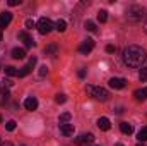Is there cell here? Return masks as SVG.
Returning a JSON list of instances; mask_svg holds the SVG:
<instances>
[{"mask_svg":"<svg viewBox=\"0 0 147 146\" xmlns=\"http://www.w3.org/2000/svg\"><path fill=\"white\" fill-rule=\"evenodd\" d=\"M84 26H86V29H87V31H91V33H96V31H98V28H96V24H94L92 21H86V24H84Z\"/></svg>","mask_w":147,"mask_h":146,"instance_id":"21","label":"cell"},{"mask_svg":"<svg viewBox=\"0 0 147 146\" xmlns=\"http://www.w3.org/2000/svg\"><path fill=\"white\" fill-rule=\"evenodd\" d=\"M21 3H22L21 0H9V5H10V7H16V5H21Z\"/></svg>","mask_w":147,"mask_h":146,"instance_id":"31","label":"cell"},{"mask_svg":"<svg viewBox=\"0 0 147 146\" xmlns=\"http://www.w3.org/2000/svg\"><path fill=\"white\" fill-rule=\"evenodd\" d=\"M2 120H3V119H2V115H0V124H2Z\"/></svg>","mask_w":147,"mask_h":146,"instance_id":"37","label":"cell"},{"mask_svg":"<svg viewBox=\"0 0 147 146\" xmlns=\"http://www.w3.org/2000/svg\"><path fill=\"white\" fill-rule=\"evenodd\" d=\"M26 28H28V29H33V28H36V23H34L33 19H28V21H26Z\"/></svg>","mask_w":147,"mask_h":146,"instance_id":"27","label":"cell"},{"mask_svg":"<svg viewBox=\"0 0 147 146\" xmlns=\"http://www.w3.org/2000/svg\"><path fill=\"white\" fill-rule=\"evenodd\" d=\"M147 53L142 46H137V45H130L123 50V64L130 69H135V67H142V64L146 62Z\"/></svg>","mask_w":147,"mask_h":146,"instance_id":"1","label":"cell"},{"mask_svg":"<svg viewBox=\"0 0 147 146\" xmlns=\"http://www.w3.org/2000/svg\"><path fill=\"white\" fill-rule=\"evenodd\" d=\"M0 146H14V145H10V143H0Z\"/></svg>","mask_w":147,"mask_h":146,"instance_id":"34","label":"cell"},{"mask_svg":"<svg viewBox=\"0 0 147 146\" xmlns=\"http://www.w3.org/2000/svg\"><path fill=\"white\" fill-rule=\"evenodd\" d=\"M137 139H139L140 143H146V141H147V127H142V129L139 131V134H137Z\"/></svg>","mask_w":147,"mask_h":146,"instance_id":"18","label":"cell"},{"mask_svg":"<svg viewBox=\"0 0 147 146\" xmlns=\"http://www.w3.org/2000/svg\"><path fill=\"white\" fill-rule=\"evenodd\" d=\"M106 52H108V53H115V52H116V46H115V45H106Z\"/></svg>","mask_w":147,"mask_h":146,"instance_id":"29","label":"cell"},{"mask_svg":"<svg viewBox=\"0 0 147 146\" xmlns=\"http://www.w3.org/2000/svg\"><path fill=\"white\" fill-rule=\"evenodd\" d=\"M134 96H135L137 102H146L147 100V88H140V89H137V91L134 93Z\"/></svg>","mask_w":147,"mask_h":146,"instance_id":"14","label":"cell"},{"mask_svg":"<svg viewBox=\"0 0 147 146\" xmlns=\"http://www.w3.org/2000/svg\"><path fill=\"white\" fill-rule=\"evenodd\" d=\"M24 107H26V110H29V112L36 110L38 108V100L34 96H28V98L24 100Z\"/></svg>","mask_w":147,"mask_h":146,"instance_id":"10","label":"cell"},{"mask_svg":"<svg viewBox=\"0 0 147 146\" xmlns=\"http://www.w3.org/2000/svg\"><path fill=\"white\" fill-rule=\"evenodd\" d=\"M127 86V79L123 77H111L110 79V88L113 89H123Z\"/></svg>","mask_w":147,"mask_h":146,"instance_id":"6","label":"cell"},{"mask_svg":"<svg viewBox=\"0 0 147 146\" xmlns=\"http://www.w3.org/2000/svg\"><path fill=\"white\" fill-rule=\"evenodd\" d=\"M137 146H144V145H137Z\"/></svg>","mask_w":147,"mask_h":146,"instance_id":"39","label":"cell"},{"mask_svg":"<svg viewBox=\"0 0 147 146\" xmlns=\"http://www.w3.org/2000/svg\"><path fill=\"white\" fill-rule=\"evenodd\" d=\"M55 29H57V31H60V33H63V31L67 29V23H65L63 19H58V21L55 23Z\"/></svg>","mask_w":147,"mask_h":146,"instance_id":"17","label":"cell"},{"mask_svg":"<svg viewBox=\"0 0 147 146\" xmlns=\"http://www.w3.org/2000/svg\"><path fill=\"white\" fill-rule=\"evenodd\" d=\"M115 146H123V145H121V143H116V145H115Z\"/></svg>","mask_w":147,"mask_h":146,"instance_id":"36","label":"cell"},{"mask_svg":"<svg viewBox=\"0 0 147 146\" xmlns=\"http://www.w3.org/2000/svg\"><path fill=\"white\" fill-rule=\"evenodd\" d=\"M139 79H140L142 83H146V81H147V69H146V67H142V69H140V72H139Z\"/></svg>","mask_w":147,"mask_h":146,"instance_id":"24","label":"cell"},{"mask_svg":"<svg viewBox=\"0 0 147 146\" xmlns=\"http://www.w3.org/2000/svg\"><path fill=\"white\" fill-rule=\"evenodd\" d=\"M144 29H146V33H147V19H146V24H144Z\"/></svg>","mask_w":147,"mask_h":146,"instance_id":"35","label":"cell"},{"mask_svg":"<svg viewBox=\"0 0 147 146\" xmlns=\"http://www.w3.org/2000/svg\"><path fill=\"white\" fill-rule=\"evenodd\" d=\"M19 40H22L26 46H34V45H36V41H34L33 38L29 36L26 31H21V33H19Z\"/></svg>","mask_w":147,"mask_h":146,"instance_id":"11","label":"cell"},{"mask_svg":"<svg viewBox=\"0 0 147 146\" xmlns=\"http://www.w3.org/2000/svg\"><path fill=\"white\" fill-rule=\"evenodd\" d=\"M57 52H58L57 45H50V46L45 48V53H46V55H57Z\"/></svg>","mask_w":147,"mask_h":146,"instance_id":"19","label":"cell"},{"mask_svg":"<svg viewBox=\"0 0 147 146\" xmlns=\"http://www.w3.org/2000/svg\"><path fill=\"white\" fill-rule=\"evenodd\" d=\"M55 102H57L58 105H60V103H65V102H67V96H65V95H60V93H58V95L55 96Z\"/></svg>","mask_w":147,"mask_h":146,"instance_id":"25","label":"cell"},{"mask_svg":"<svg viewBox=\"0 0 147 146\" xmlns=\"http://www.w3.org/2000/svg\"><path fill=\"white\" fill-rule=\"evenodd\" d=\"M86 91H87L92 98L101 100V102H106V100L110 98L108 89H105V88H101V86H92V84H87V86H86Z\"/></svg>","mask_w":147,"mask_h":146,"instance_id":"2","label":"cell"},{"mask_svg":"<svg viewBox=\"0 0 147 146\" xmlns=\"http://www.w3.org/2000/svg\"><path fill=\"white\" fill-rule=\"evenodd\" d=\"M98 127H99L101 131H108V129L111 127L110 119H106V117H99V119H98Z\"/></svg>","mask_w":147,"mask_h":146,"instance_id":"12","label":"cell"},{"mask_svg":"<svg viewBox=\"0 0 147 146\" xmlns=\"http://www.w3.org/2000/svg\"><path fill=\"white\" fill-rule=\"evenodd\" d=\"M0 41H2V31H0Z\"/></svg>","mask_w":147,"mask_h":146,"instance_id":"38","label":"cell"},{"mask_svg":"<svg viewBox=\"0 0 147 146\" xmlns=\"http://www.w3.org/2000/svg\"><path fill=\"white\" fill-rule=\"evenodd\" d=\"M9 96H10V93H9V89H2V100H9Z\"/></svg>","mask_w":147,"mask_h":146,"instance_id":"28","label":"cell"},{"mask_svg":"<svg viewBox=\"0 0 147 146\" xmlns=\"http://www.w3.org/2000/svg\"><path fill=\"white\" fill-rule=\"evenodd\" d=\"M10 23H12V12H9V10L2 12V14H0V31H2L3 28H7Z\"/></svg>","mask_w":147,"mask_h":146,"instance_id":"7","label":"cell"},{"mask_svg":"<svg viewBox=\"0 0 147 146\" xmlns=\"http://www.w3.org/2000/svg\"><path fill=\"white\" fill-rule=\"evenodd\" d=\"M79 77H80V79L86 77V69H80V71H79Z\"/></svg>","mask_w":147,"mask_h":146,"instance_id":"32","label":"cell"},{"mask_svg":"<svg viewBox=\"0 0 147 146\" xmlns=\"http://www.w3.org/2000/svg\"><path fill=\"white\" fill-rule=\"evenodd\" d=\"M120 131H121L123 134H128V136H130V134L134 132V127H132V124H128V122H121V124H120Z\"/></svg>","mask_w":147,"mask_h":146,"instance_id":"16","label":"cell"},{"mask_svg":"<svg viewBox=\"0 0 147 146\" xmlns=\"http://www.w3.org/2000/svg\"><path fill=\"white\" fill-rule=\"evenodd\" d=\"M5 74H7V76H17V74H19V71H17L16 67L9 65V67H5Z\"/></svg>","mask_w":147,"mask_h":146,"instance_id":"23","label":"cell"},{"mask_svg":"<svg viewBox=\"0 0 147 146\" xmlns=\"http://www.w3.org/2000/svg\"><path fill=\"white\" fill-rule=\"evenodd\" d=\"M5 129H7V131H10V132H12V131H14V129H16V120H9V122H7V124H5Z\"/></svg>","mask_w":147,"mask_h":146,"instance_id":"26","label":"cell"},{"mask_svg":"<svg viewBox=\"0 0 147 146\" xmlns=\"http://www.w3.org/2000/svg\"><path fill=\"white\" fill-rule=\"evenodd\" d=\"M36 60H38L36 57H31V59H29V64H28V65H24V67H22V69L19 71V74H17V76H19V77H26L28 74H29L31 71H33V67H34Z\"/></svg>","mask_w":147,"mask_h":146,"instance_id":"8","label":"cell"},{"mask_svg":"<svg viewBox=\"0 0 147 146\" xmlns=\"http://www.w3.org/2000/svg\"><path fill=\"white\" fill-rule=\"evenodd\" d=\"M36 26H38V31H39L41 35H48V33H51V31L55 29V24H53L50 19H46V17H41Z\"/></svg>","mask_w":147,"mask_h":146,"instance_id":"4","label":"cell"},{"mask_svg":"<svg viewBox=\"0 0 147 146\" xmlns=\"http://www.w3.org/2000/svg\"><path fill=\"white\" fill-rule=\"evenodd\" d=\"M98 21L99 23H106L108 21V12L106 10H99L98 12Z\"/></svg>","mask_w":147,"mask_h":146,"instance_id":"20","label":"cell"},{"mask_svg":"<svg viewBox=\"0 0 147 146\" xmlns=\"http://www.w3.org/2000/svg\"><path fill=\"white\" fill-rule=\"evenodd\" d=\"M26 57V52H24V48H14L12 50V59H16V60H21V59H24Z\"/></svg>","mask_w":147,"mask_h":146,"instance_id":"15","label":"cell"},{"mask_svg":"<svg viewBox=\"0 0 147 146\" xmlns=\"http://www.w3.org/2000/svg\"><path fill=\"white\" fill-rule=\"evenodd\" d=\"M60 132L63 136H72L74 134V124H60Z\"/></svg>","mask_w":147,"mask_h":146,"instance_id":"13","label":"cell"},{"mask_svg":"<svg viewBox=\"0 0 147 146\" xmlns=\"http://www.w3.org/2000/svg\"><path fill=\"white\" fill-rule=\"evenodd\" d=\"M94 139V136L91 134V132H87V134H80L79 138H75V145H87V143H91Z\"/></svg>","mask_w":147,"mask_h":146,"instance_id":"9","label":"cell"},{"mask_svg":"<svg viewBox=\"0 0 147 146\" xmlns=\"http://www.w3.org/2000/svg\"><path fill=\"white\" fill-rule=\"evenodd\" d=\"M142 16H144V9L139 7V5H134V7H130V9L127 10V17H128V21H132V23L140 21Z\"/></svg>","mask_w":147,"mask_h":146,"instance_id":"3","label":"cell"},{"mask_svg":"<svg viewBox=\"0 0 147 146\" xmlns=\"http://www.w3.org/2000/svg\"><path fill=\"white\" fill-rule=\"evenodd\" d=\"M92 48H94V40L87 38V40H84L82 45L79 46V52H80L82 55H89V53L92 52Z\"/></svg>","mask_w":147,"mask_h":146,"instance_id":"5","label":"cell"},{"mask_svg":"<svg viewBox=\"0 0 147 146\" xmlns=\"http://www.w3.org/2000/svg\"><path fill=\"white\" fill-rule=\"evenodd\" d=\"M46 74H48L46 65H41V67H39V76H46Z\"/></svg>","mask_w":147,"mask_h":146,"instance_id":"30","label":"cell"},{"mask_svg":"<svg viewBox=\"0 0 147 146\" xmlns=\"http://www.w3.org/2000/svg\"><path fill=\"white\" fill-rule=\"evenodd\" d=\"M70 117H72V115H70L69 112H63V113L60 115V124H69V120H70Z\"/></svg>","mask_w":147,"mask_h":146,"instance_id":"22","label":"cell"},{"mask_svg":"<svg viewBox=\"0 0 147 146\" xmlns=\"http://www.w3.org/2000/svg\"><path fill=\"white\" fill-rule=\"evenodd\" d=\"M3 83H5V84H7V88H10V86H12V81H10V79H5V81H3Z\"/></svg>","mask_w":147,"mask_h":146,"instance_id":"33","label":"cell"}]
</instances>
